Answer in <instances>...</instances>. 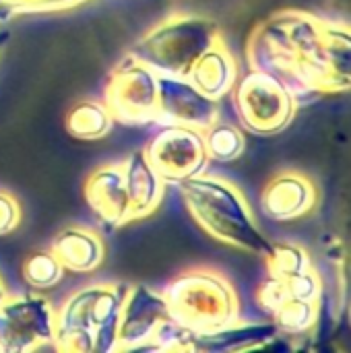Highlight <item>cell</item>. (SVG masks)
<instances>
[{
  "mask_svg": "<svg viewBox=\"0 0 351 353\" xmlns=\"http://www.w3.org/2000/svg\"><path fill=\"white\" fill-rule=\"evenodd\" d=\"M168 321L172 316L161 292L145 283L128 285L118 321L116 352L149 350L153 337Z\"/></svg>",
  "mask_w": 351,
  "mask_h": 353,
  "instance_id": "30bf717a",
  "label": "cell"
},
{
  "mask_svg": "<svg viewBox=\"0 0 351 353\" xmlns=\"http://www.w3.org/2000/svg\"><path fill=\"white\" fill-rule=\"evenodd\" d=\"M203 141H205L209 159L219 161V163L236 161L246 149V139H244L242 128L221 118L203 130Z\"/></svg>",
  "mask_w": 351,
  "mask_h": 353,
  "instance_id": "44dd1931",
  "label": "cell"
},
{
  "mask_svg": "<svg viewBox=\"0 0 351 353\" xmlns=\"http://www.w3.org/2000/svg\"><path fill=\"white\" fill-rule=\"evenodd\" d=\"M238 74H240V68H238L236 56L230 52L225 41L219 39L197 58V62L190 66L186 79L203 95L219 101L234 89Z\"/></svg>",
  "mask_w": 351,
  "mask_h": 353,
  "instance_id": "e0dca14e",
  "label": "cell"
},
{
  "mask_svg": "<svg viewBox=\"0 0 351 353\" xmlns=\"http://www.w3.org/2000/svg\"><path fill=\"white\" fill-rule=\"evenodd\" d=\"M319 203V188L314 180L296 170H283L275 174L263 194V213L277 223H288L306 217Z\"/></svg>",
  "mask_w": 351,
  "mask_h": 353,
  "instance_id": "4fadbf2b",
  "label": "cell"
},
{
  "mask_svg": "<svg viewBox=\"0 0 351 353\" xmlns=\"http://www.w3.org/2000/svg\"><path fill=\"white\" fill-rule=\"evenodd\" d=\"M21 273L29 288L41 292V290L54 288L62 279L64 269L58 263V259L52 254V250H37V252H31L23 261Z\"/></svg>",
  "mask_w": 351,
  "mask_h": 353,
  "instance_id": "603a6c76",
  "label": "cell"
},
{
  "mask_svg": "<svg viewBox=\"0 0 351 353\" xmlns=\"http://www.w3.org/2000/svg\"><path fill=\"white\" fill-rule=\"evenodd\" d=\"M56 308L39 294L6 296L0 302V353H27L54 341Z\"/></svg>",
  "mask_w": 351,
  "mask_h": 353,
  "instance_id": "9c48e42d",
  "label": "cell"
},
{
  "mask_svg": "<svg viewBox=\"0 0 351 353\" xmlns=\"http://www.w3.org/2000/svg\"><path fill=\"white\" fill-rule=\"evenodd\" d=\"M50 250L58 259L64 271L79 273V275L97 271L106 259V244L101 236L81 225L64 228L54 238Z\"/></svg>",
  "mask_w": 351,
  "mask_h": 353,
  "instance_id": "d6986e66",
  "label": "cell"
},
{
  "mask_svg": "<svg viewBox=\"0 0 351 353\" xmlns=\"http://www.w3.org/2000/svg\"><path fill=\"white\" fill-rule=\"evenodd\" d=\"M21 223V205L19 201L6 192L0 190V236L10 234Z\"/></svg>",
  "mask_w": 351,
  "mask_h": 353,
  "instance_id": "d4e9b609",
  "label": "cell"
},
{
  "mask_svg": "<svg viewBox=\"0 0 351 353\" xmlns=\"http://www.w3.org/2000/svg\"><path fill=\"white\" fill-rule=\"evenodd\" d=\"M265 261H267L269 277L279 281L302 275L314 267L308 250L298 244H271V250L265 256Z\"/></svg>",
  "mask_w": 351,
  "mask_h": 353,
  "instance_id": "7402d4cb",
  "label": "cell"
},
{
  "mask_svg": "<svg viewBox=\"0 0 351 353\" xmlns=\"http://www.w3.org/2000/svg\"><path fill=\"white\" fill-rule=\"evenodd\" d=\"M89 0H0V23L19 14L58 12L85 4Z\"/></svg>",
  "mask_w": 351,
  "mask_h": 353,
  "instance_id": "cb8c5ba5",
  "label": "cell"
},
{
  "mask_svg": "<svg viewBox=\"0 0 351 353\" xmlns=\"http://www.w3.org/2000/svg\"><path fill=\"white\" fill-rule=\"evenodd\" d=\"M178 188L190 217L213 240L263 259L269 254L273 242L261 232L246 196L234 182L203 172L182 180Z\"/></svg>",
  "mask_w": 351,
  "mask_h": 353,
  "instance_id": "7a4b0ae2",
  "label": "cell"
},
{
  "mask_svg": "<svg viewBox=\"0 0 351 353\" xmlns=\"http://www.w3.org/2000/svg\"><path fill=\"white\" fill-rule=\"evenodd\" d=\"M128 283H91L56 310L52 345L62 353L116 352V333Z\"/></svg>",
  "mask_w": 351,
  "mask_h": 353,
  "instance_id": "3957f363",
  "label": "cell"
},
{
  "mask_svg": "<svg viewBox=\"0 0 351 353\" xmlns=\"http://www.w3.org/2000/svg\"><path fill=\"white\" fill-rule=\"evenodd\" d=\"M161 294L172 321L194 333L217 331L240 321L238 292L217 269H186L178 273Z\"/></svg>",
  "mask_w": 351,
  "mask_h": 353,
  "instance_id": "277c9868",
  "label": "cell"
},
{
  "mask_svg": "<svg viewBox=\"0 0 351 353\" xmlns=\"http://www.w3.org/2000/svg\"><path fill=\"white\" fill-rule=\"evenodd\" d=\"M8 35H10L8 31H0V48H2V43H6V41H8Z\"/></svg>",
  "mask_w": 351,
  "mask_h": 353,
  "instance_id": "4316f807",
  "label": "cell"
},
{
  "mask_svg": "<svg viewBox=\"0 0 351 353\" xmlns=\"http://www.w3.org/2000/svg\"><path fill=\"white\" fill-rule=\"evenodd\" d=\"M89 209L108 225L120 228L128 223V194L124 184V168L108 163L89 174L83 188Z\"/></svg>",
  "mask_w": 351,
  "mask_h": 353,
  "instance_id": "9a60e30c",
  "label": "cell"
},
{
  "mask_svg": "<svg viewBox=\"0 0 351 353\" xmlns=\"http://www.w3.org/2000/svg\"><path fill=\"white\" fill-rule=\"evenodd\" d=\"M6 296H8V290H6V285H4V281H2V277H0V302H2Z\"/></svg>",
  "mask_w": 351,
  "mask_h": 353,
  "instance_id": "484cf974",
  "label": "cell"
},
{
  "mask_svg": "<svg viewBox=\"0 0 351 353\" xmlns=\"http://www.w3.org/2000/svg\"><path fill=\"white\" fill-rule=\"evenodd\" d=\"M219 118V101L203 95L186 77L157 74V124L174 122L205 130Z\"/></svg>",
  "mask_w": 351,
  "mask_h": 353,
  "instance_id": "8fae6325",
  "label": "cell"
},
{
  "mask_svg": "<svg viewBox=\"0 0 351 353\" xmlns=\"http://www.w3.org/2000/svg\"><path fill=\"white\" fill-rule=\"evenodd\" d=\"M103 103L114 122L149 124L157 114V72L128 56L110 72Z\"/></svg>",
  "mask_w": 351,
  "mask_h": 353,
  "instance_id": "52a82bcc",
  "label": "cell"
},
{
  "mask_svg": "<svg viewBox=\"0 0 351 353\" xmlns=\"http://www.w3.org/2000/svg\"><path fill=\"white\" fill-rule=\"evenodd\" d=\"M277 329L273 323L263 325H246L242 321L209 331V333H194L190 331L188 339V352L205 353H230V352H248V350H261L267 343H271L277 337Z\"/></svg>",
  "mask_w": 351,
  "mask_h": 353,
  "instance_id": "ac0fdd59",
  "label": "cell"
},
{
  "mask_svg": "<svg viewBox=\"0 0 351 353\" xmlns=\"http://www.w3.org/2000/svg\"><path fill=\"white\" fill-rule=\"evenodd\" d=\"M351 85V37L345 23L325 21L323 41L312 66V93H345Z\"/></svg>",
  "mask_w": 351,
  "mask_h": 353,
  "instance_id": "7c38bea8",
  "label": "cell"
},
{
  "mask_svg": "<svg viewBox=\"0 0 351 353\" xmlns=\"http://www.w3.org/2000/svg\"><path fill=\"white\" fill-rule=\"evenodd\" d=\"M143 151L166 184H180L182 180L199 176L211 161L205 149L203 130L174 122L159 124Z\"/></svg>",
  "mask_w": 351,
  "mask_h": 353,
  "instance_id": "ba28073f",
  "label": "cell"
},
{
  "mask_svg": "<svg viewBox=\"0 0 351 353\" xmlns=\"http://www.w3.org/2000/svg\"><path fill=\"white\" fill-rule=\"evenodd\" d=\"M325 19L304 10H279L259 23L246 43V60L254 70L279 79L298 105L314 97L312 66L323 41Z\"/></svg>",
  "mask_w": 351,
  "mask_h": 353,
  "instance_id": "6da1fadb",
  "label": "cell"
},
{
  "mask_svg": "<svg viewBox=\"0 0 351 353\" xmlns=\"http://www.w3.org/2000/svg\"><path fill=\"white\" fill-rule=\"evenodd\" d=\"M114 126V118L103 101L85 99L74 103L66 114V132L79 141L103 139Z\"/></svg>",
  "mask_w": 351,
  "mask_h": 353,
  "instance_id": "ffe728a7",
  "label": "cell"
},
{
  "mask_svg": "<svg viewBox=\"0 0 351 353\" xmlns=\"http://www.w3.org/2000/svg\"><path fill=\"white\" fill-rule=\"evenodd\" d=\"M221 39L215 21L199 14H172L137 39L128 56L157 74L186 77L197 58Z\"/></svg>",
  "mask_w": 351,
  "mask_h": 353,
  "instance_id": "5b68a950",
  "label": "cell"
},
{
  "mask_svg": "<svg viewBox=\"0 0 351 353\" xmlns=\"http://www.w3.org/2000/svg\"><path fill=\"white\" fill-rule=\"evenodd\" d=\"M257 302L261 310L273 319L277 333L288 337H306L321 321V302L300 300L285 294L281 283L273 277L259 285Z\"/></svg>",
  "mask_w": 351,
  "mask_h": 353,
  "instance_id": "5bb4252c",
  "label": "cell"
},
{
  "mask_svg": "<svg viewBox=\"0 0 351 353\" xmlns=\"http://www.w3.org/2000/svg\"><path fill=\"white\" fill-rule=\"evenodd\" d=\"M124 184L128 194V223L149 217L161 203L166 180L153 170L145 151H132L124 161Z\"/></svg>",
  "mask_w": 351,
  "mask_h": 353,
  "instance_id": "2e32d148",
  "label": "cell"
},
{
  "mask_svg": "<svg viewBox=\"0 0 351 353\" xmlns=\"http://www.w3.org/2000/svg\"><path fill=\"white\" fill-rule=\"evenodd\" d=\"M234 93V110L242 128L259 137H271L285 130L298 110L292 91L275 77L250 68L238 74Z\"/></svg>",
  "mask_w": 351,
  "mask_h": 353,
  "instance_id": "8992f818",
  "label": "cell"
}]
</instances>
